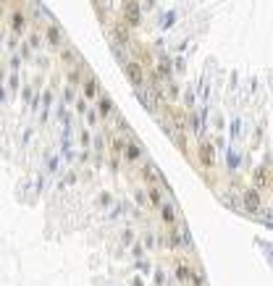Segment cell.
I'll use <instances>...</instances> for the list:
<instances>
[{
    "label": "cell",
    "instance_id": "8",
    "mask_svg": "<svg viewBox=\"0 0 273 286\" xmlns=\"http://www.w3.org/2000/svg\"><path fill=\"white\" fill-rule=\"evenodd\" d=\"M189 286H205V276L200 271H192V276H189Z\"/></svg>",
    "mask_w": 273,
    "mask_h": 286
},
{
    "label": "cell",
    "instance_id": "5",
    "mask_svg": "<svg viewBox=\"0 0 273 286\" xmlns=\"http://www.w3.org/2000/svg\"><path fill=\"white\" fill-rule=\"evenodd\" d=\"M158 218H160V223L166 228H174L179 223V213H176V208L171 205V202H163V205L158 208Z\"/></svg>",
    "mask_w": 273,
    "mask_h": 286
},
{
    "label": "cell",
    "instance_id": "3",
    "mask_svg": "<svg viewBox=\"0 0 273 286\" xmlns=\"http://www.w3.org/2000/svg\"><path fill=\"white\" fill-rule=\"evenodd\" d=\"M260 208H263V197H260V192L258 189H244L242 192V210L244 213H260Z\"/></svg>",
    "mask_w": 273,
    "mask_h": 286
},
{
    "label": "cell",
    "instance_id": "7",
    "mask_svg": "<svg viewBox=\"0 0 273 286\" xmlns=\"http://www.w3.org/2000/svg\"><path fill=\"white\" fill-rule=\"evenodd\" d=\"M192 271H195L192 265L181 260L176 268H174V276H176V281H179V284H189V276H192Z\"/></svg>",
    "mask_w": 273,
    "mask_h": 286
},
{
    "label": "cell",
    "instance_id": "2",
    "mask_svg": "<svg viewBox=\"0 0 273 286\" xmlns=\"http://www.w3.org/2000/svg\"><path fill=\"white\" fill-rule=\"evenodd\" d=\"M121 69H124V73H126V79H129V84H132L136 92H139V89L144 87V69H142L136 61L121 63Z\"/></svg>",
    "mask_w": 273,
    "mask_h": 286
},
{
    "label": "cell",
    "instance_id": "6",
    "mask_svg": "<svg viewBox=\"0 0 273 286\" xmlns=\"http://www.w3.org/2000/svg\"><path fill=\"white\" fill-rule=\"evenodd\" d=\"M147 200L152 208H160L163 202H166V189L160 187V184H150L147 187Z\"/></svg>",
    "mask_w": 273,
    "mask_h": 286
},
{
    "label": "cell",
    "instance_id": "1",
    "mask_svg": "<svg viewBox=\"0 0 273 286\" xmlns=\"http://www.w3.org/2000/svg\"><path fill=\"white\" fill-rule=\"evenodd\" d=\"M121 21L132 29V34L139 29V24H142V5H139V0H121Z\"/></svg>",
    "mask_w": 273,
    "mask_h": 286
},
{
    "label": "cell",
    "instance_id": "4",
    "mask_svg": "<svg viewBox=\"0 0 273 286\" xmlns=\"http://www.w3.org/2000/svg\"><path fill=\"white\" fill-rule=\"evenodd\" d=\"M197 163L207 171L215 168V150L210 142H197Z\"/></svg>",
    "mask_w": 273,
    "mask_h": 286
},
{
    "label": "cell",
    "instance_id": "9",
    "mask_svg": "<svg viewBox=\"0 0 273 286\" xmlns=\"http://www.w3.org/2000/svg\"><path fill=\"white\" fill-rule=\"evenodd\" d=\"M255 181H258V184H266V173L258 171V173H255Z\"/></svg>",
    "mask_w": 273,
    "mask_h": 286
}]
</instances>
